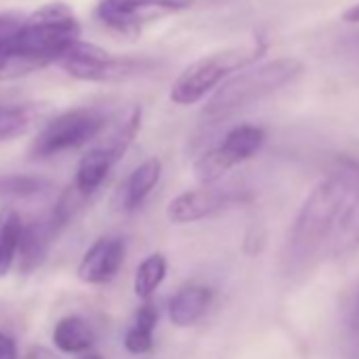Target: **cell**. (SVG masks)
<instances>
[{
  "label": "cell",
  "instance_id": "1",
  "mask_svg": "<svg viewBox=\"0 0 359 359\" xmlns=\"http://www.w3.org/2000/svg\"><path fill=\"white\" fill-rule=\"evenodd\" d=\"M81 41V22L66 3H47L32 11L0 57V81L20 79L60 64L66 51Z\"/></svg>",
  "mask_w": 359,
  "mask_h": 359
},
{
  "label": "cell",
  "instance_id": "2",
  "mask_svg": "<svg viewBox=\"0 0 359 359\" xmlns=\"http://www.w3.org/2000/svg\"><path fill=\"white\" fill-rule=\"evenodd\" d=\"M304 72V64L296 57H277L241 70L231 76L205 104L201 116L205 123H220L239 110L273 95L294 83Z\"/></svg>",
  "mask_w": 359,
  "mask_h": 359
},
{
  "label": "cell",
  "instance_id": "3",
  "mask_svg": "<svg viewBox=\"0 0 359 359\" xmlns=\"http://www.w3.org/2000/svg\"><path fill=\"white\" fill-rule=\"evenodd\" d=\"M266 51L262 39H254L248 45L224 47L208 53L187 66L175 79L169 97L177 106H191L201 102L212 91H218L231 76L254 66Z\"/></svg>",
  "mask_w": 359,
  "mask_h": 359
},
{
  "label": "cell",
  "instance_id": "4",
  "mask_svg": "<svg viewBox=\"0 0 359 359\" xmlns=\"http://www.w3.org/2000/svg\"><path fill=\"white\" fill-rule=\"evenodd\" d=\"M355 187L344 177H332L321 182L304 201L296 224L292 229V254L296 258H309L319 252L334 233V226L351 201Z\"/></svg>",
  "mask_w": 359,
  "mask_h": 359
},
{
  "label": "cell",
  "instance_id": "5",
  "mask_svg": "<svg viewBox=\"0 0 359 359\" xmlns=\"http://www.w3.org/2000/svg\"><path fill=\"white\" fill-rule=\"evenodd\" d=\"M57 66L76 81L112 83L144 74L146 70L152 68V62L144 57L114 55L93 43L79 41L66 51Z\"/></svg>",
  "mask_w": 359,
  "mask_h": 359
},
{
  "label": "cell",
  "instance_id": "6",
  "mask_svg": "<svg viewBox=\"0 0 359 359\" xmlns=\"http://www.w3.org/2000/svg\"><path fill=\"white\" fill-rule=\"evenodd\" d=\"M108 116L102 114L95 108H72L57 116H53L45 127L39 131L32 154L39 158L55 156L66 150L81 148L89 142H93L102 129L106 127Z\"/></svg>",
  "mask_w": 359,
  "mask_h": 359
},
{
  "label": "cell",
  "instance_id": "7",
  "mask_svg": "<svg viewBox=\"0 0 359 359\" xmlns=\"http://www.w3.org/2000/svg\"><path fill=\"white\" fill-rule=\"evenodd\" d=\"M195 5V0H100L95 18L112 32L133 36L146 26L182 13Z\"/></svg>",
  "mask_w": 359,
  "mask_h": 359
},
{
  "label": "cell",
  "instance_id": "8",
  "mask_svg": "<svg viewBox=\"0 0 359 359\" xmlns=\"http://www.w3.org/2000/svg\"><path fill=\"white\" fill-rule=\"evenodd\" d=\"M264 129L256 127V125H239L233 131L226 133L224 142L214 148L208 150L205 154H201L195 161V177L201 184H212L216 180H220L231 167L252 158L264 144Z\"/></svg>",
  "mask_w": 359,
  "mask_h": 359
},
{
  "label": "cell",
  "instance_id": "9",
  "mask_svg": "<svg viewBox=\"0 0 359 359\" xmlns=\"http://www.w3.org/2000/svg\"><path fill=\"white\" fill-rule=\"evenodd\" d=\"M66 220H68V216L60 208H55V212L49 218L24 224L20 250H18V262H20V271L24 275H30L45 264L49 250H51L57 233L66 224Z\"/></svg>",
  "mask_w": 359,
  "mask_h": 359
},
{
  "label": "cell",
  "instance_id": "10",
  "mask_svg": "<svg viewBox=\"0 0 359 359\" xmlns=\"http://www.w3.org/2000/svg\"><path fill=\"white\" fill-rule=\"evenodd\" d=\"M231 201L229 189L220 187H203L197 191H189L177 195L169 208H167V218L175 224H189L197 222L201 218H208L222 210Z\"/></svg>",
  "mask_w": 359,
  "mask_h": 359
},
{
  "label": "cell",
  "instance_id": "11",
  "mask_svg": "<svg viewBox=\"0 0 359 359\" xmlns=\"http://www.w3.org/2000/svg\"><path fill=\"white\" fill-rule=\"evenodd\" d=\"M123 258H125L123 241L114 239V237H104V239H97L85 252L76 273H79L81 281L91 283V285H100V283L110 281L118 273Z\"/></svg>",
  "mask_w": 359,
  "mask_h": 359
},
{
  "label": "cell",
  "instance_id": "12",
  "mask_svg": "<svg viewBox=\"0 0 359 359\" xmlns=\"http://www.w3.org/2000/svg\"><path fill=\"white\" fill-rule=\"evenodd\" d=\"M140 123H142V108L140 106L125 108L114 118H108L106 127L95 137L97 140L95 146L104 148L106 152H110L118 161L125 154V150L129 148V144L133 142V137L137 135Z\"/></svg>",
  "mask_w": 359,
  "mask_h": 359
},
{
  "label": "cell",
  "instance_id": "13",
  "mask_svg": "<svg viewBox=\"0 0 359 359\" xmlns=\"http://www.w3.org/2000/svg\"><path fill=\"white\" fill-rule=\"evenodd\" d=\"M114 163H116V158L100 146H93L91 150H87L83 154L76 175H74V191L81 197H89L91 193H95L102 187V182L106 180V175Z\"/></svg>",
  "mask_w": 359,
  "mask_h": 359
},
{
  "label": "cell",
  "instance_id": "14",
  "mask_svg": "<svg viewBox=\"0 0 359 359\" xmlns=\"http://www.w3.org/2000/svg\"><path fill=\"white\" fill-rule=\"evenodd\" d=\"M212 292L203 285H191L180 290L169 302V319L177 327L193 325L210 306Z\"/></svg>",
  "mask_w": 359,
  "mask_h": 359
},
{
  "label": "cell",
  "instance_id": "15",
  "mask_svg": "<svg viewBox=\"0 0 359 359\" xmlns=\"http://www.w3.org/2000/svg\"><path fill=\"white\" fill-rule=\"evenodd\" d=\"M45 114L43 104H0V144L28 133Z\"/></svg>",
  "mask_w": 359,
  "mask_h": 359
},
{
  "label": "cell",
  "instance_id": "16",
  "mask_svg": "<svg viewBox=\"0 0 359 359\" xmlns=\"http://www.w3.org/2000/svg\"><path fill=\"white\" fill-rule=\"evenodd\" d=\"M93 340H95L93 327L79 315L60 319L53 330V344L62 353H70V355L85 353L91 348Z\"/></svg>",
  "mask_w": 359,
  "mask_h": 359
},
{
  "label": "cell",
  "instance_id": "17",
  "mask_svg": "<svg viewBox=\"0 0 359 359\" xmlns=\"http://www.w3.org/2000/svg\"><path fill=\"white\" fill-rule=\"evenodd\" d=\"M158 177H161V161L158 158L152 156V158L144 161L142 165H137L125 184V195H123L125 208L135 210L137 205H142V201L158 184Z\"/></svg>",
  "mask_w": 359,
  "mask_h": 359
},
{
  "label": "cell",
  "instance_id": "18",
  "mask_svg": "<svg viewBox=\"0 0 359 359\" xmlns=\"http://www.w3.org/2000/svg\"><path fill=\"white\" fill-rule=\"evenodd\" d=\"M22 231H24V220L15 210L11 208L0 210V277H5L11 271L18 258Z\"/></svg>",
  "mask_w": 359,
  "mask_h": 359
},
{
  "label": "cell",
  "instance_id": "19",
  "mask_svg": "<svg viewBox=\"0 0 359 359\" xmlns=\"http://www.w3.org/2000/svg\"><path fill=\"white\" fill-rule=\"evenodd\" d=\"M154 327H156V309L150 302H146L144 306H140L135 321L125 336V348L133 355L148 353L152 348Z\"/></svg>",
  "mask_w": 359,
  "mask_h": 359
},
{
  "label": "cell",
  "instance_id": "20",
  "mask_svg": "<svg viewBox=\"0 0 359 359\" xmlns=\"http://www.w3.org/2000/svg\"><path fill=\"white\" fill-rule=\"evenodd\" d=\"M167 273V260L161 254H150L146 260H142V264L135 271V279H133V292L137 298L146 300L154 294V290L163 283Z\"/></svg>",
  "mask_w": 359,
  "mask_h": 359
},
{
  "label": "cell",
  "instance_id": "21",
  "mask_svg": "<svg viewBox=\"0 0 359 359\" xmlns=\"http://www.w3.org/2000/svg\"><path fill=\"white\" fill-rule=\"evenodd\" d=\"M47 180L36 175H0V199L9 197H34L45 193Z\"/></svg>",
  "mask_w": 359,
  "mask_h": 359
},
{
  "label": "cell",
  "instance_id": "22",
  "mask_svg": "<svg viewBox=\"0 0 359 359\" xmlns=\"http://www.w3.org/2000/svg\"><path fill=\"white\" fill-rule=\"evenodd\" d=\"M24 20L26 18L20 13H0V57H3V53L11 45V41L15 39Z\"/></svg>",
  "mask_w": 359,
  "mask_h": 359
},
{
  "label": "cell",
  "instance_id": "23",
  "mask_svg": "<svg viewBox=\"0 0 359 359\" xmlns=\"http://www.w3.org/2000/svg\"><path fill=\"white\" fill-rule=\"evenodd\" d=\"M0 359H18V344L9 334L0 332Z\"/></svg>",
  "mask_w": 359,
  "mask_h": 359
},
{
  "label": "cell",
  "instance_id": "24",
  "mask_svg": "<svg viewBox=\"0 0 359 359\" xmlns=\"http://www.w3.org/2000/svg\"><path fill=\"white\" fill-rule=\"evenodd\" d=\"M342 22H346V24H359V3L342 11Z\"/></svg>",
  "mask_w": 359,
  "mask_h": 359
},
{
  "label": "cell",
  "instance_id": "25",
  "mask_svg": "<svg viewBox=\"0 0 359 359\" xmlns=\"http://www.w3.org/2000/svg\"><path fill=\"white\" fill-rule=\"evenodd\" d=\"M81 359H102V357H100L97 353H87V355H83Z\"/></svg>",
  "mask_w": 359,
  "mask_h": 359
},
{
  "label": "cell",
  "instance_id": "26",
  "mask_svg": "<svg viewBox=\"0 0 359 359\" xmlns=\"http://www.w3.org/2000/svg\"><path fill=\"white\" fill-rule=\"evenodd\" d=\"M355 327L359 330V300H357V309H355Z\"/></svg>",
  "mask_w": 359,
  "mask_h": 359
}]
</instances>
